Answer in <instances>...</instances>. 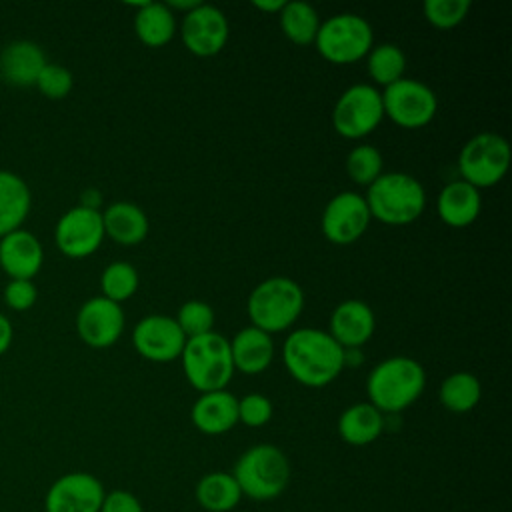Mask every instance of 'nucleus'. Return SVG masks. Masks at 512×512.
Wrapping results in <instances>:
<instances>
[{
  "mask_svg": "<svg viewBox=\"0 0 512 512\" xmlns=\"http://www.w3.org/2000/svg\"><path fill=\"white\" fill-rule=\"evenodd\" d=\"M288 374L308 388H324L344 370V348L318 328H298L282 344Z\"/></svg>",
  "mask_w": 512,
  "mask_h": 512,
  "instance_id": "1",
  "label": "nucleus"
},
{
  "mask_svg": "<svg viewBox=\"0 0 512 512\" xmlns=\"http://www.w3.org/2000/svg\"><path fill=\"white\" fill-rule=\"evenodd\" d=\"M426 372L410 356H390L378 362L366 378L368 402L382 414H398L424 392Z\"/></svg>",
  "mask_w": 512,
  "mask_h": 512,
  "instance_id": "2",
  "label": "nucleus"
},
{
  "mask_svg": "<svg viewBox=\"0 0 512 512\" xmlns=\"http://www.w3.org/2000/svg\"><path fill=\"white\" fill-rule=\"evenodd\" d=\"M370 216L388 226H406L426 208L424 186L406 172H382L364 196Z\"/></svg>",
  "mask_w": 512,
  "mask_h": 512,
  "instance_id": "3",
  "label": "nucleus"
},
{
  "mask_svg": "<svg viewBox=\"0 0 512 512\" xmlns=\"http://www.w3.org/2000/svg\"><path fill=\"white\" fill-rule=\"evenodd\" d=\"M304 310L302 286L286 276H272L256 284L248 296L246 312L250 326L276 334L288 330Z\"/></svg>",
  "mask_w": 512,
  "mask_h": 512,
  "instance_id": "4",
  "label": "nucleus"
},
{
  "mask_svg": "<svg viewBox=\"0 0 512 512\" xmlns=\"http://www.w3.org/2000/svg\"><path fill=\"white\" fill-rule=\"evenodd\" d=\"M232 476L242 496L266 502L278 498L288 488L290 462L278 446L254 444L238 456Z\"/></svg>",
  "mask_w": 512,
  "mask_h": 512,
  "instance_id": "5",
  "label": "nucleus"
},
{
  "mask_svg": "<svg viewBox=\"0 0 512 512\" xmlns=\"http://www.w3.org/2000/svg\"><path fill=\"white\" fill-rule=\"evenodd\" d=\"M180 360L186 380L200 394L224 390L234 374L230 340L214 330L202 336L186 338Z\"/></svg>",
  "mask_w": 512,
  "mask_h": 512,
  "instance_id": "6",
  "label": "nucleus"
},
{
  "mask_svg": "<svg viewBox=\"0 0 512 512\" xmlns=\"http://www.w3.org/2000/svg\"><path fill=\"white\" fill-rule=\"evenodd\" d=\"M314 46L318 54L332 64H352L368 56L374 46V34L368 20L358 14H336L320 22Z\"/></svg>",
  "mask_w": 512,
  "mask_h": 512,
  "instance_id": "7",
  "label": "nucleus"
},
{
  "mask_svg": "<svg viewBox=\"0 0 512 512\" xmlns=\"http://www.w3.org/2000/svg\"><path fill=\"white\" fill-rule=\"evenodd\" d=\"M510 144L496 132H480L472 136L458 154L460 180L474 188H490L498 184L510 166Z\"/></svg>",
  "mask_w": 512,
  "mask_h": 512,
  "instance_id": "8",
  "label": "nucleus"
},
{
  "mask_svg": "<svg viewBox=\"0 0 512 512\" xmlns=\"http://www.w3.org/2000/svg\"><path fill=\"white\" fill-rule=\"evenodd\" d=\"M382 118V92L372 84H354L346 88L332 110L334 130L348 140H360L372 134Z\"/></svg>",
  "mask_w": 512,
  "mask_h": 512,
  "instance_id": "9",
  "label": "nucleus"
},
{
  "mask_svg": "<svg viewBox=\"0 0 512 512\" xmlns=\"http://www.w3.org/2000/svg\"><path fill=\"white\" fill-rule=\"evenodd\" d=\"M384 116H388L396 126L406 130H416L432 122L438 110V98L434 90L412 78H400L382 92Z\"/></svg>",
  "mask_w": 512,
  "mask_h": 512,
  "instance_id": "10",
  "label": "nucleus"
},
{
  "mask_svg": "<svg viewBox=\"0 0 512 512\" xmlns=\"http://www.w3.org/2000/svg\"><path fill=\"white\" fill-rule=\"evenodd\" d=\"M370 220L372 216L364 196L346 190L328 200L322 210L320 228L328 242L336 246H348L364 236Z\"/></svg>",
  "mask_w": 512,
  "mask_h": 512,
  "instance_id": "11",
  "label": "nucleus"
},
{
  "mask_svg": "<svg viewBox=\"0 0 512 512\" xmlns=\"http://www.w3.org/2000/svg\"><path fill=\"white\" fill-rule=\"evenodd\" d=\"M102 212L74 206L66 210L54 228V240L58 250L68 258L92 256L104 240Z\"/></svg>",
  "mask_w": 512,
  "mask_h": 512,
  "instance_id": "12",
  "label": "nucleus"
},
{
  "mask_svg": "<svg viewBox=\"0 0 512 512\" xmlns=\"http://www.w3.org/2000/svg\"><path fill=\"white\" fill-rule=\"evenodd\" d=\"M102 482L82 470L58 476L44 496V512H100L104 500Z\"/></svg>",
  "mask_w": 512,
  "mask_h": 512,
  "instance_id": "13",
  "label": "nucleus"
},
{
  "mask_svg": "<svg viewBox=\"0 0 512 512\" xmlns=\"http://www.w3.org/2000/svg\"><path fill=\"white\" fill-rule=\"evenodd\" d=\"M230 36V26L224 12L212 4H198L184 14L180 24V38L186 50L194 56L208 58L224 50Z\"/></svg>",
  "mask_w": 512,
  "mask_h": 512,
  "instance_id": "14",
  "label": "nucleus"
},
{
  "mask_svg": "<svg viewBox=\"0 0 512 512\" xmlns=\"http://www.w3.org/2000/svg\"><path fill=\"white\" fill-rule=\"evenodd\" d=\"M132 344L136 352L150 362H172L180 358L186 336L172 316L150 314L136 322Z\"/></svg>",
  "mask_w": 512,
  "mask_h": 512,
  "instance_id": "15",
  "label": "nucleus"
},
{
  "mask_svg": "<svg viewBox=\"0 0 512 512\" xmlns=\"http://www.w3.org/2000/svg\"><path fill=\"white\" fill-rule=\"evenodd\" d=\"M124 310L104 296L86 300L76 314V332L80 340L92 348H108L118 342L124 332Z\"/></svg>",
  "mask_w": 512,
  "mask_h": 512,
  "instance_id": "16",
  "label": "nucleus"
},
{
  "mask_svg": "<svg viewBox=\"0 0 512 512\" xmlns=\"http://www.w3.org/2000/svg\"><path fill=\"white\" fill-rule=\"evenodd\" d=\"M44 262V250L40 240L24 230H12L0 238V270L10 280H34Z\"/></svg>",
  "mask_w": 512,
  "mask_h": 512,
  "instance_id": "17",
  "label": "nucleus"
},
{
  "mask_svg": "<svg viewBox=\"0 0 512 512\" xmlns=\"http://www.w3.org/2000/svg\"><path fill=\"white\" fill-rule=\"evenodd\" d=\"M376 328V318L372 308L364 300H344L330 314L328 334L344 348L358 350L366 344Z\"/></svg>",
  "mask_w": 512,
  "mask_h": 512,
  "instance_id": "18",
  "label": "nucleus"
},
{
  "mask_svg": "<svg viewBox=\"0 0 512 512\" xmlns=\"http://www.w3.org/2000/svg\"><path fill=\"white\" fill-rule=\"evenodd\" d=\"M190 418L202 434H226L238 424V398L226 388L204 392L192 404Z\"/></svg>",
  "mask_w": 512,
  "mask_h": 512,
  "instance_id": "19",
  "label": "nucleus"
},
{
  "mask_svg": "<svg viewBox=\"0 0 512 512\" xmlns=\"http://www.w3.org/2000/svg\"><path fill=\"white\" fill-rule=\"evenodd\" d=\"M48 64L44 50L32 40H14L0 52V78L12 86H34Z\"/></svg>",
  "mask_w": 512,
  "mask_h": 512,
  "instance_id": "20",
  "label": "nucleus"
},
{
  "mask_svg": "<svg viewBox=\"0 0 512 512\" xmlns=\"http://www.w3.org/2000/svg\"><path fill=\"white\" fill-rule=\"evenodd\" d=\"M480 208H482L480 190L470 186L464 180L448 182L440 190L436 200L438 216L450 228L470 226L480 216Z\"/></svg>",
  "mask_w": 512,
  "mask_h": 512,
  "instance_id": "21",
  "label": "nucleus"
},
{
  "mask_svg": "<svg viewBox=\"0 0 512 512\" xmlns=\"http://www.w3.org/2000/svg\"><path fill=\"white\" fill-rule=\"evenodd\" d=\"M234 370L244 374H262L274 360V340L270 334L246 326L230 340Z\"/></svg>",
  "mask_w": 512,
  "mask_h": 512,
  "instance_id": "22",
  "label": "nucleus"
},
{
  "mask_svg": "<svg viewBox=\"0 0 512 512\" xmlns=\"http://www.w3.org/2000/svg\"><path fill=\"white\" fill-rule=\"evenodd\" d=\"M104 234L122 246H136L148 236V216L134 202H114L102 212Z\"/></svg>",
  "mask_w": 512,
  "mask_h": 512,
  "instance_id": "23",
  "label": "nucleus"
},
{
  "mask_svg": "<svg viewBox=\"0 0 512 512\" xmlns=\"http://www.w3.org/2000/svg\"><path fill=\"white\" fill-rule=\"evenodd\" d=\"M32 208L28 184L10 170H0V238L22 228Z\"/></svg>",
  "mask_w": 512,
  "mask_h": 512,
  "instance_id": "24",
  "label": "nucleus"
},
{
  "mask_svg": "<svg viewBox=\"0 0 512 512\" xmlns=\"http://www.w3.org/2000/svg\"><path fill=\"white\" fill-rule=\"evenodd\" d=\"M384 430V414L370 402L348 406L338 418V434L350 446L372 444Z\"/></svg>",
  "mask_w": 512,
  "mask_h": 512,
  "instance_id": "25",
  "label": "nucleus"
},
{
  "mask_svg": "<svg viewBox=\"0 0 512 512\" xmlns=\"http://www.w3.org/2000/svg\"><path fill=\"white\" fill-rule=\"evenodd\" d=\"M134 32L142 44L162 48L176 34V16L166 4L146 2L134 16Z\"/></svg>",
  "mask_w": 512,
  "mask_h": 512,
  "instance_id": "26",
  "label": "nucleus"
},
{
  "mask_svg": "<svg viewBox=\"0 0 512 512\" xmlns=\"http://www.w3.org/2000/svg\"><path fill=\"white\" fill-rule=\"evenodd\" d=\"M196 502L208 512H230L240 504L242 492L232 472L214 470L204 474L196 484Z\"/></svg>",
  "mask_w": 512,
  "mask_h": 512,
  "instance_id": "27",
  "label": "nucleus"
},
{
  "mask_svg": "<svg viewBox=\"0 0 512 512\" xmlns=\"http://www.w3.org/2000/svg\"><path fill=\"white\" fill-rule=\"evenodd\" d=\"M280 28L282 34L298 46L314 44L318 28H320V16L308 2H286L280 10Z\"/></svg>",
  "mask_w": 512,
  "mask_h": 512,
  "instance_id": "28",
  "label": "nucleus"
},
{
  "mask_svg": "<svg viewBox=\"0 0 512 512\" xmlns=\"http://www.w3.org/2000/svg\"><path fill=\"white\" fill-rule=\"evenodd\" d=\"M480 396H482L480 380L470 372H454L446 376L438 390L440 404L454 414H464L476 408V404L480 402Z\"/></svg>",
  "mask_w": 512,
  "mask_h": 512,
  "instance_id": "29",
  "label": "nucleus"
},
{
  "mask_svg": "<svg viewBox=\"0 0 512 512\" xmlns=\"http://www.w3.org/2000/svg\"><path fill=\"white\" fill-rule=\"evenodd\" d=\"M366 70L374 84L378 86H390L404 78L406 70V56L396 44H378L372 46V50L366 56Z\"/></svg>",
  "mask_w": 512,
  "mask_h": 512,
  "instance_id": "30",
  "label": "nucleus"
},
{
  "mask_svg": "<svg viewBox=\"0 0 512 512\" xmlns=\"http://www.w3.org/2000/svg\"><path fill=\"white\" fill-rule=\"evenodd\" d=\"M138 284H140L138 270L132 264L122 262V260L112 262L102 270V276H100L102 294L100 296H104L116 304H122L124 300L132 298L136 294Z\"/></svg>",
  "mask_w": 512,
  "mask_h": 512,
  "instance_id": "31",
  "label": "nucleus"
},
{
  "mask_svg": "<svg viewBox=\"0 0 512 512\" xmlns=\"http://www.w3.org/2000/svg\"><path fill=\"white\" fill-rule=\"evenodd\" d=\"M346 172L352 182L370 186L384 172V158L380 150L370 144L354 146L346 156Z\"/></svg>",
  "mask_w": 512,
  "mask_h": 512,
  "instance_id": "32",
  "label": "nucleus"
},
{
  "mask_svg": "<svg viewBox=\"0 0 512 512\" xmlns=\"http://www.w3.org/2000/svg\"><path fill=\"white\" fill-rule=\"evenodd\" d=\"M470 0H426L422 10L428 24L440 30L458 26L470 12Z\"/></svg>",
  "mask_w": 512,
  "mask_h": 512,
  "instance_id": "33",
  "label": "nucleus"
},
{
  "mask_svg": "<svg viewBox=\"0 0 512 512\" xmlns=\"http://www.w3.org/2000/svg\"><path fill=\"white\" fill-rule=\"evenodd\" d=\"M174 320L186 338H194V336L212 332L214 310L202 300H188L180 306Z\"/></svg>",
  "mask_w": 512,
  "mask_h": 512,
  "instance_id": "34",
  "label": "nucleus"
},
{
  "mask_svg": "<svg viewBox=\"0 0 512 512\" xmlns=\"http://www.w3.org/2000/svg\"><path fill=\"white\" fill-rule=\"evenodd\" d=\"M46 98H50V100H62V98H66L68 94H70V90H72V86H74V78H72V72L68 70V68H64L62 64H52V62H48L44 68H42V72H40V76H38V80H36V84H34Z\"/></svg>",
  "mask_w": 512,
  "mask_h": 512,
  "instance_id": "35",
  "label": "nucleus"
},
{
  "mask_svg": "<svg viewBox=\"0 0 512 512\" xmlns=\"http://www.w3.org/2000/svg\"><path fill=\"white\" fill-rule=\"evenodd\" d=\"M272 412H274L272 402L264 394L250 392V394L238 398V422H242L244 426L260 428L270 422Z\"/></svg>",
  "mask_w": 512,
  "mask_h": 512,
  "instance_id": "36",
  "label": "nucleus"
},
{
  "mask_svg": "<svg viewBox=\"0 0 512 512\" xmlns=\"http://www.w3.org/2000/svg\"><path fill=\"white\" fill-rule=\"evenodd\" d=\"M38 290L34 280H10L4 288V302L16 312L30 310L36 304Z\"/></svg>",
  "mask_w": 512,
  "mask_h": 512,
  "instance_id": "37",
  "label": "nucleus"
},
{
  "mask_svg": "<svg viewBox=\"0 0 512 512\" xmlns=\"http://www.w3.org/2000/svg\"><path fill=\"white\" fill-rule=\"evenodd\" d=\"M100 512H144L142 502L128 490L116 488L104 494Z\"/></svg>",
  "mask_w": 512,
  "mask_h": 512,
  "instance_id": "38",
  "label": "nucleus"
},
{
  "mask_svg": "<svg viewBox=\"0 0 512 512\" xmlns=\"http://www.w3.org/2000/svg\"><path fill=\"white\" fill-rule=\"evenodd\" d=\"M12 336H14L12 324H10V320L0 312V356L10 348Z\"/></svg>",
  "mask_w": 512,
  "mask_h": 512,
  "instance_id": "39",
  "label": "nucleus"
},
{
  "mask_svg": "<svg viewBox=\"0 0 512 512\" xmlns=\"http://www.w3.org/2000/svg\"><path fill=\"white\" fill-rule=\"evenodd\" d=\"M284 0H254L252 6L260 12H266V14H280V10L284 8Z\"/></svg>",
  "mask_w": 512,
  "mask_h": 512,
  "instance_id": "40",
  "label": "nucleus"
},
{
  "mask_svg": "<svg viewBox=\"0 0 512 512\" xmlns=\"http://www.w3.org/2000/svg\"><path fill=\"white\" fill-rule=\"evenodd\" d=\"M100 202H102L100 192L90 188V190H86V192L82 194V202H80V206H84V208H92V210H98V208H100Z\"/></svg>",
  "mask_w": 512,
  "mask_h": 512,
  "instance_id": "41",
  "label": "nucleus"
},
{
  "mask_svg": "<svg viewBox=\"0 0 512 512\" xmlns=\"http://www.w3.org/2000/svg\"><path fill=\"white\" fill-rule=\"evenodd\" d=\"M198 4H200L198 0H170V2H166V6H168L172 12H174V10H180V12H184V14H188L190 10H194Z\"/></svg>",
  "mask_w": 512,
  "mask_h": 512,
  "instance_id": "42",
  "label": "nucleus"
}]
</instances>
